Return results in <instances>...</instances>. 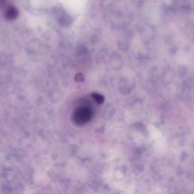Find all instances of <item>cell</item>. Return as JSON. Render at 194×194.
<instances>
[{"mask_svg": "<svg viewBox=\"0 0 194 194\" xmlns=\"http://www.w3.org/2000/svg\"><path fill=\"white\" fill-rule=\"evenodd\" d=\"M6 15L8 19H14L17 17L18 11L17 10H16V8L11 7L7 10Z\"/></svg>", "mask_w": 194, "mask_h": 194, "instance_id": "obj_2", "label": "cell"}, {"mask_svg": "<svg viewBox=\"0 0 194 194\" xmlns=\"http://www.w3.org/2000/svg\"><path fill=\"white\" fill-rule=\"evenodd\" d=\"M93 99H95L98 103H102L103 101H104V98L101 95H99V94L94 93L93 95Z\"/></svg>", "mask_w": 194, "mask_h": 194, "instance_id": "obj_3", "label": "cell"}, {"mask_svg": "<svg viewBox=\"0 0 194 194\" xmlns=\"http://www.w3.org/2000/svg\"><path fill=\"white\" fill-rule=\"evenodd\" d=\"M91 118V112L86 108H80L77 109L74 114V121L77 124H84Z\"/></svg>", "mask_w": 194, "mask_h": 194, "instance_id": "obj_1", "label": "cell"}]
</instances>
